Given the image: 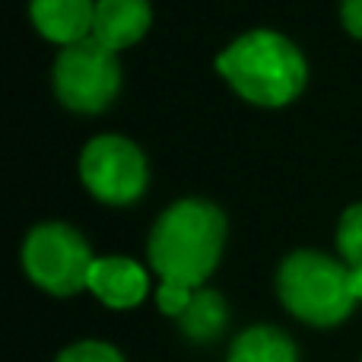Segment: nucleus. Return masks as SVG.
<instances>
[{"instance_id": "obj_1", "label": "nucleus", "mask_w": 362, "mask_h": 362, "mask_svg": "<svg viewBox=\"0 0 362 362\" xmlns=\"http://www.w3.org/2000/svg\"><path fill=\"white\" fill-rule=\"evenodd\" d=\"M226 213L204 197H181L153 223L146 238L150 267L163 283L200 289L216 270L226 245Z\"/></svg>"}, {"instance_id": "obj_2", "label": "nucleus", "mask_w": 362, "mask_h": 362, "mask_svg": "<svg viewBox=\"0 0 362 362\" xmlns=\"http://www.w3.org/2000/svg\"><path fill=\"white\" fill-rule=\"evenodd\" d=\"M216 74L261 108H283L302 95L308 83L305 54L274 29H251L219 51Z\"/></svg>"}, {"instance_id": "obj_3", "label": "nucleus", "mask_w": 362, "mask_h": 362, "mask_svg": "<svg viewBox=\"0 0 362 362\" xmlns=\"http://www.w3.org/2000/svg\"><path fill=\"white\" fill-rule=\"evenodd\" d=\"M276 296L293 318L312 327H337L350 318V267L315 248H296L276 270Z\"/></svg>"}, {"instance_id": "obj_4", "label": "nucleus", "mask_w": 362, "mask_h": 362, "mask_svg": "<svg viewBox=\"0 0 362 362\" xmlns=\"http://www.w3.org/2000/svg\"><path fill=\"white\" fill-rule=\"evenodd\" d=\"M95 257L89 242L67 223H38L23 242V270L38 289L67 299L89 289Z\"/></svg>"}, {"instance_id": "obj_5", "label": "nucleus", "mask_w": 362, "mask_h": 362, "mask_svg": "<svg viewBox=\"0 0 362 362\" xmlns=\"http://www.w3.org/2000/svg\"><path fill=\"white\" fill-rule=\"evenodd\" d=\"M51 80L64 108L80 115H99L121 93V61L115 51H108L89 35L61 48V54L54 57Z\"/></svg>"}, {"instance_id": "obj_6", "label": "nucleus", "mask_w": 362, "mask_h": 362, "mask_svg": "<svg viewBox=\"0 0 362 362\" xmlns=\"http://www.w3.org/2000/svg\"><path fill=\"white\" fill-rule=\"evenodd\" d=\"M80 178L95 200L127 206L137 204L150 187V165L134 140L99 134L80 153Z\"/></svg>"}, {"instance_id": "obj_7", "label": "nucleus", "mask_w": 362, "mask_h": 362, "mask_svg": "<svg viewBox=\"0 0 362 362\" xmlns=\"http://www.w3.org/2000/svg\"><path fill=\"white\" fill-rule=\"evenodd\" d=\"M89 293L115 312L137 308L150 293V276L131 257H95L89 270Z\"/></svg>"}, {"instance_id": "obj_8", "label": "nucleus", "mask_w": 362, "mask_h": 362, "mask_svg": "<svg viewBox=\"0 0 362 362\" xmlns=\"http://www.w3.org/2000/svg\"><path fill=\"white\" fill-rule=\"evenodd\" d=\"M29 16L38 35L67 48L93 35L95 0H29Z\"/></svg>"}, {"instance_id": "obj_9", "label": "nucleus", "mask_w": 362, "mask_h": 362, "mask_svg": "<svg viewBox=\"0 0 362 362\" xmlns=\"http://www.w3.org/2000/svg\"><path fill=\"white\" fill-rule=\"evenodd\" d=\"M153 23L150 0H95V23L93 38L118 54L146 35Z\"/></svg>"}, {"instance_id": "obj_10", "label": "nucleus", "mask_w": 362, "mask_h": 362, "mask_svg": "<svg viewBox=\"0 0 362 362\" xmlns=\"http://www.w3.org/2000/svg\"><path fill=\"white\" fill-rule=\"evenodd\" d=\"M226 362H299V346L280 327L255 325L229 344Z\"/></svg>"}, {"instance_id": "obj_11", "label": "nucleus", "mask_w": 362, "mask_h": 362, "mask_svg": "<svg viewBox=\"0 0 362 362\" xmlns=\"http://www.w3.org/2000/svg\"><path fill=\"white\" fill-rule=\"evenodd\" d=\"M229 325V305L216 289H194V299L187 312L178 318V327L191 344H213Z\"/></svg>"}, {"instance_id": "obj_12", "label": "nucleus", "mask_w": 362, "mask_h": 362, "mask_svg": "<svg viewBox=\"0 0 362 362\" xmlns=\"http://www.w3.org/2000/svg\"><path fill=\"white\" fill-rule=\"evenodd\" d=\"M337 251L350 270L362 267V204H353L344 210L337 223Z\"/></svg>"}, {"instance_id": "obj_13", "label": "nucleus", "mask_w": 362, "mask_h": 362, "mask_svg": "<svg viewBox=\"0 0 362 362\" xmlns=\"http://www.w3.org/2000/svg\"><path fill=\"white\" fill-rule=\"evenodd\" d=\"M54 362H124V356L105 340H80L57 353Z\"/></svg>"}, {"instance_id": "obj_14", "label": "nucleus", "mask_w": 362, "mask_h": 362, "mask_svg": "<svg viewBox=\"0 0 362 362\" xmlns=\"http://www.w3.org/2000/svg\"><path fill=\"white\" fill-rule=\"evenodd\" d=\"M191 299H194V289L178 286V283H159L156 289V305L169 318H181L187 312V305H191Z\"/></svg>"}, {"instance_id": "obj_15", "label": "nucleus", "mask_w": 362, "mask_h": 362, "mask_svg": "<svg viewBox=\"0 0 362 362\" xmlns=\"http://www.w3.org/2000/svg\"><path fill=\"white\" fill-rule=\"evenodd\" d=\"M340 19L353 38H362V0H340Z\"/></svg>"}, {"instance_id": "obj_16", "label": "nucleus", "mask_w": 362, "mask_h": 362, "mask_svg": "<svg viewBox=\"0 0 362 362\" xmlns=\"http://www.w3.org/2000/svg\"><path fill=\"white\" fill-rule=\"evenodd\" d=\"M350 296L356 302H362V267L350 270Z\"/></svg>"}, {"instance_id": "obj_17", "label": "nucleus", "mask_w": 362, "mask_h": 362, "mask_svg": "<svg viewBox=\"0 0 362 362\" xmlns=\"http://www.w3.org/2000/svg\"><path fill=\"white\" fill-rule=\"evenodd\" d=\"M359 362H362V359H359Z\"/></svg>"}]
</instances>
